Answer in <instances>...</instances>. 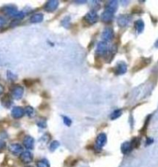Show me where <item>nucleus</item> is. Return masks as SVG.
I'll return each instance as SVG.
<instances>
[{
  "label": "nucleus",
  "instance_id": "1",
  "mask_svg": "<svg viewBox=\"0 0 158 167\" xmlns=\"http://www.w3.org/2000/svg\"><path fill=\"white\" fill-rule=\"evenodd\" d=\"M24 89L23 87L19 86V85H16L14 88L12 89V96L13 97V98L15 99H20L23 97V94Z\"/></svg>",
  "mask_w": 158,
  "mask_h": 167
},
{
  "label": "nucleus",
  "instance_id": "2",
  "mask_svg": "<svg viewBox=\"0 0 158 167\" xmlns=\"http://www.w3.org/2000/svg\"><path fill=\"white\" fill-rule=\"evenodd\" d=\"M99 16H98L97 13L95 11H90L85 15V19L86 22L89 24H94L98 21Z\"/></svg>",
  "mask_w": 158,
  "mask_h": 167
},
{
  "label": "nucleus",
  "instance_id": "3",
  "mask_svg": "<svg viewBox=\"0 0 158 167\" xmlns=\"http://www.w3.org/2000/svg\"><path fill=\"white\" fill-rule=\"evenodd\" d=\"M130 20H131V17L129 15H120L117 19L118 25L121 27H126L130 23Z\"/></svg>",
  "mask_w": 158,
  "mask_h": 167
},
{
  "label": "nucleus",
  "instance_id": "4",
  "mask_svg": "<svg viewBox=\"0 0 158 167\" xmlns=\"http://www.w3.org/2000/svg\"><path fill=\"white\" fill-rule=\"evenodd\" d=\"M59 5V2L57 0H51L49 1L44 6V10L47 12H53L57 10Z\"/></svg>",
  "mask_w": 158,
  "mask_h": 167
},
{
  "label": "nucleus",
  "instance_id": "5",
  "mask_svg": "<svg viewBox=\"0 0 158 167\" xmlns=\"http://www.w3.org/2000/svg\"><path fill=\"white\" fill-rule=\"evenodd\" d=\"M2 11L6 15H8V16H12V17H14L15 15L19 12L17 10V9H16V7L13 6H4L3 8H2Z\"/></svg>",
  "mask_w": 158,
  "mask_h": 167
},
{
  "label": "nucleus",
  "instance_id": "6",
  "mask_svg": "<svg viewBox=\"0 0 158 167\" xmlns=\"http://www.w3.org/2000/svg\"><path fill=\"white\" fill-rule=\"evenodd\" d=\"M33 154H32L30 151L23 152L20 154V159L24 163H30V162H31L32 161H33Z\"/></svg>",
  "mask_w": 158,
  "mask_h": 167
},
{
  "label": "nucleus",
  "instance_id": "7",
  "mask_svg": "<svg viewBox=\"0 0 158 167\" xmlns=\"http://www.w3.org/2000/svg\"><path fill=\"white\" fill-rule=\"evenodd\" d=\"M9 150H10V152L12 154L17 156V155L21 154L23 152V147L19 144L17 143L11 144L10 147H9Z\"/></svg>",
  "mask_w": 158,
  "mask_h": 167
},
{
  "label": "nucleus",
  "instance_id": "8",
  "mask_svg": "<svg viewBox=\"0 0 158 167\" xmlns=\"http://www.w3.org/2000/svg\"><path fill=\"white\" fill-rule=\"evenodd\" d=\"M23 145L27 149H33L34 147V139L30 136H27L23 139Z\"/></svg>",
  "mask_w": 158,
  "mask_h": 167
},
{
  "label": "nucleus",
  "instance_id": "9",
  "mask_svg": "<svg viewBox=\"0 0 158 167\" xmlns=\"http://www.w3.org/2000/svg\"><path fill=\"white\" fill-rule=\"evenodd\" d=\"M113 30L111 28H106L103 31L102 34V40H104V42H107V41H109L113 39Z\"/></svg>",
  "mask_w": 158,
  "mask_h": 167
},
{
  "label": "nucleus",
  "instance_id": "10",
  "mask_svg": "<svg viewBox=\"0 0 158 167\" xmlns=\"http://www.w3.org/2000/svg\"><path fill=\"white\" fill-rule=\"evenodd\" d=\"M12 116L14 119H20L24 114V110L20 107H14L12 110Z\"/></svg>",
  "mask_w": 158,
  "mask_h": 167
},
{
  "label": "nucleus",
  "instance_id": "11",
  "mask_svg": "<svg viewBox=\"0 0 158 167\" xmlns=\"http://www.w3.org/2000/svg\"><path fill=\"white\" fill-rule=\"evenodd\" d=\"M107 141V137L105 133H100V134L98 136L97 139H96V144H97V146L99 148H102V146L105 145Z\"/></svg>",
  "mask_w": 158,
  "mask_h": 167
},
{
  "label": "nucleus",
  "instance_id": "12",
  "mask_svg": "<svg viewBox=\"0 0 158 167\" xmlns=\"http://www.w3.org/2000/svg\"><path fill=\"white\" fill-rule=\"evenodd\" d=\"M113 17H114V13H111V12L109 11H107V10L103 12L102 14L101 15V19L105 23H109L110 22V21H112Z\"/></svg>",
  "mask_w": 158,
  "mask_h": 167
},
{
  "label": "nucleus",
  "instance_id": "13",
  "mask_svg": "<svg viewBox=\"0 0 158 167\" xmlns=\"http://www.w3.org/2000/svg\"><path fill=\"white\" fill-rule=\"evenodd\" d=\"M118 8V2L114 0V1H110L105 6V10L109 11L111 13H114V12L117 10Z\"/></svg>",
  "mask_w": 158,
  "mask_h": 167
},
{
  "label": "nucleus",
  "instance_id": "14",
  "mask_svg": "<svg viewBox=\"0 0 158 167\" xmlns=\"http://www.w3.org/2000/svg\"><path fill=\"white\" fill-rule=\"evenodd\" d=\"M133 146H132V144L130 142H125L124 143H122V146H121V151L123 154H127V153L130 152L133 149Z\"/></svg>",
  "mask_w": 158,
  "mask_h": 167
},
{
  "label": "nucleus",
  "instance_id": "15",
  "mask_svg": "<svg viewBox=\"0 0 158 167\" xmlns=\"http://www.w3.org/2000/svg\"><path fill=\"white\" fill-rule=\"evenodd\" d=\"M107 44L106 43L104 42V41H102V42H99L97 46V52L99 53V54H104L105 52L107 51Z\"/></svg>",
  "mask_w": 158,
  "mask_h": 167
},
{
  "label": "nucleus",
  "instance_id": "16",
  "mask_svg": "<svg viewBox=\"0 0 158 167\" xmlns=\"http://www.w3.org/2000/svg\"><path fill=\"white\" fill-rule=\"evenodd\" d=\"M127 70V66L125 63L121 62L118 64L117 67H116V73L117 74H122V73H126Z\"/></svg>",
  "mask_w": 158,
  "mask_h": 167
},
{
  "label": "nucleus",
  "instance_id": "17",
  "mask_svg": "<svg viewBox=\"0 0 158 167\" xmlns=\"http://www.w3.org/2000/svg\"><path fill=\"white\" fill-rule=\"evenodd\" d=\"M44 19V16L41 13H36V14H34L33 16H31L30 21L32 23H41V21Z\"/></svg>",
  "mask_w": 158,
  "mask_h": 167
},
{
  "label": "nucleus",
  "instance_id": "18",
  "mask_svg": "<svg viewBox=\"0 0 158 167\" xmlns=\"http://www.w3.org/2000/svg\"><path fill=\"white\" fill-rule=\"evenodd\" d=\"M135 27H136V30H137L138 33H141V32L144 29V23L141 19H139V20L136 21L135 23Z\"/></svg>",
  "mask_w": 158,
  "mask_h": 167
},
{
  "label": "nucleus",
  "instance_id": "19",
  "mask_svg": "<svg viewBox=\"0 0 158 167\" xmlns=\"http://www.w3.org/2000/svg\"><path fill=\"white\" fill-rule=\"evenodd\" d=\"M24 111H25L26 114H27L30 118L33 117V116L35 115L34 109L30 106H27V108H25V110H24Z\"/></svg>",
  "mask_w": 158,
  "mask_h": 167
},
{
  "label": "nucleus",
  "instance_id": "20",
  "mask_svg": "<svg viewBox=\"0 0 158 167\" xmlns=\"http://www.w3.org/2000/svg\"><path fill=\"white\" fill-rule=\"evenodd\" d=\"M36 167H50V164L47 159H41L37 162Z\"/></svg>",
  "mask_w": 158,
  "mask_h": 167
},
{
  "label": "nucleus",
  "instance_id": "21",
  "mask_svg": "<svg viewBox=\"0 0 158 167\" xmlns=\"http://www.w3.org/2000/svg\"><path fill=\"white\" fill-rule=\"evenodd\" d=\"M121 115H122V111L121 110H116V111H113L111 115V119H116L119 117H120Z\"/></svg>",
  "mask_w": 158,
  "mask_h": 167
},
{
  "label": "nucleus",
  "instance_id": "22",
  "mask_svg": "<svg viewBox=\"0 0 158 167\" xmlns=\"http://www.w3.org/2000/svg\"><path fill=\"white\" fill-rule=\"evenodd\" d=\"M59 145L60 143L58 141H53V142H52L51 144L50 145V150L51 152H53L59 147Z\"/></svg>",
  "mask_w": 158,
  "mask_h": 167
},
{
  "label": "nucleus",
  "instance_id": "23",
  "mask_svg": "<svg viewBox=\"0 0 158 167\" xmlns=\"http://www.w3.org/2000/svg\"><path fill=\"white\" fill-rule=\"evenodd\" d=\"M130 142H131L133 148H137V147L139 145L140 141H139V139H138V138H135V139H133V140Z\"/></svg>",
  "mask_w": 158,
  "mask_h": 167
},
{
  "label": "nucleus",
  "instance_id": "24",
  "mask_svg": "<svg viewBox=\"0 0 158 167\" xmlns=\"http://www.w3.org/2000/svg\"><path fill=\"white\" fill-rule=\"evenodd\" d=\"M7 77H8V79L10 80V81H14L15 80H16V78H17V76H16V74H14V73H12V72L8 71L7 72Z\"/></svg>",
  "mask_w": 158,
  "mask_h": 167
},
{
  "label": "nucleus",
  "instance_id": "25",
  "mask_svg": "<svg viewBox=\"0 0 158 167\" xmlns=\"http://www.w3.org/2000/svg\"><path fill=\"white\" fill-rule=\"evenodd\" d=\"M24 16H25V13H24L23 12H19V11L16 15H15V16L13 18H15V19H23Z\"/></svg>",
  "mask_w": 158,
  "mask_h": 167
},
{
  "label": "nucleus",
  "instance_id": "26",
  "mask_svg": "<svg viewBox=\"0 0 158 167\" xmlns=\"http://www.w3.org/2000/svg\"><path fill=\"white\" fill-rule=\"evenodd\" d=\"M2 101H6V102L2 103V104H3L4 106H6V107H10V105L12 104L11 99H10V98H8V100H6V97H4L3 98H2Z\"/></svg>",
  "mask_w": 158,
  "mask_h": 167
},
{
  "label": "nucleus",
  "instance_id": "27",
  "mask_svg": "<svg viewBox=\"0 0 158 167\" xmlns=\"http://www.w3.org/2000/svg\"><path fill=\"white\" fill-rule=\"evenodd\" d=\"M6 24V19L4 17H2V16H0V29L2 28Z\"/></svg>",
  "mask_w": 158,
  "mask_h": 167
},
{
  "label": "nucleus",
  "instance_id": "28",
  "mask_svg": "<svg viewBox=\"0 0 158 167\" xmlns=\"http://www.w3.org/2000/svg\"><path fill=\"white\" fill-rule=\"evenodd\" d=\"M64 122L66 125L69 126V125H70V124H71V120H70L69 118L64 117Z\"/></svg>",
  "mask_w": 158,
  "mask_h": 167
},
{
  "label": "nucleus",
  "instance_id": "29",
  "mask_svg": "<svg viewBox=\"0 0 158 167\" xmlns=\"http://www.w3.org/2000/svg\"><path fill=\"white\" fill-rule=\"evenodd\" d=\"M62 23H64L63 26L67 27V26L69 25V23H70V19L69 18H64V20H62Z\"/></svg>",
  "mask_w": 158,
  "mask_h": 167
},
{
  "label": "nucleus",
  "instance_id": "30",
  "mask_svg": "<svg viewBox=\"0 0 158 167\" xmlns=\"http://www.w3.org/2000/svg\"><path fill=\"white\" fill-rule=\"evenodd\" d=\"M37 125H38V126H40V127H41V128H45L46 125H46V122H44H44L41 121V122H38Z\"/></svg>",
  "mask_w": 158,
  "mask_h": 167
},
{
  "label": "nucleus",
  "instance_id": "31",
  "mask_svg": "<svg viewBox=\"0 0 158 167\" xmlns=\"http://www.w3.org/2000/svg\"><path fill=\"white\" fill-rule=\"evenodd\" d=\"M6 147V143L3 141L0 140V151H2L4 148Z\"/></svg>",
  "mask_w": 158,
  "mask_h": 167
},
{
  "label": "nucleus",
  "instance_id": "32",
  "mask_svg": "<svg viewBox=\"0 0 158 167\" xmlns=\"http://www.w3.org/2000/svg\"><path fill=\"white\" fill-rule=\"evenodd\" d=\"M4 91V88L2 85H0V95L3 93Z\"/></svg>",
  "mask_w": 158,
  "mask_h": 167
},
{
  "label": "nucleus",
  "instance_id": "33",
  "mask_svg": "<svg viewBox=\"0 0 158 167\" xmlns=\"http://www.w3.org/2000/svg\"><path fill=\"white\" fill-rule=\"evenodd\" d=\"M152 142H153V140H152L151 139H148V140H147V144H150V143H152Z\"/></svg>",
  "mask_w": 158,
  "mask_h": 167
},
{
  "label": "nucleus",
  "instance_id": "34",
  "mask_svg": "<svg viewBox=\"0 0 158 167\" xmlns=\"http://www.w3.org/2000/svg\"><path fill=\"white\" fill-rule=\"evenodd\" d=\"M27 167H32V166H27Z\"/></svg>",
  "mask_w": 158,
  "mask_h": 167
}]
</instances>
